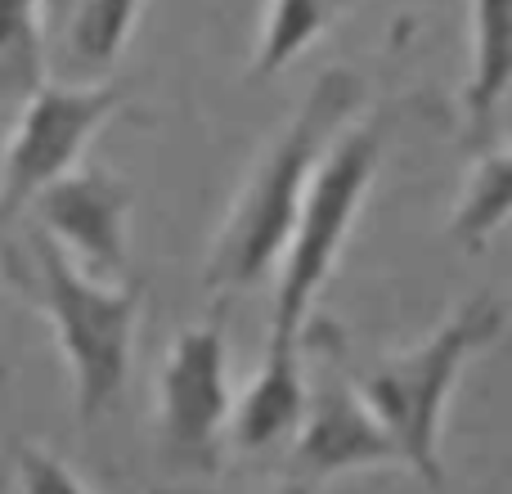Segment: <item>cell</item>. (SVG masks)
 I'll return each mask as SVG.
<instances>
[{"label": "cell", "instance_id": "7", "mask_svg": "<svg viewBox=\"0 0 512 494\" xmlns=\"http://www.w3.org/2000/svg\"><path fill=\"white\" fill-rule=\"evenodd\" d=\"M364 468H405L400 445L382 427V418L369 409L360 387L342 378H324L310 387V405L292 436L288 477L310 481L324 490L328 481Z\"/></svg>", "mask_w": 512, "mask_h": 494}, {"label": "cell", "instance_id": "4", "mask_svg": "<svg viewBox=\"0 0 512 494\" xmlns=\"http://www.w3.org/2000/svg\"><path fill=\"white\" fill-rule=\"evenodd\" d=\"M396 131H400V113L396 108H378V113L346 126L333 140V149L324 153L315 180H310L306 207L297 216V230L288 239V252L279 261L274 315H270L265 342L306 346L315 301L328 288L355 225H360L364 203H369L373 185H378Z\"/></svg>", "mask_w": 512, "mask_h": 494}, {"label": "cell", "instance_id": "11", "mask_svg": "<svg viewBox=\"0 0 512 494\" xmlns=\"http://www.w3.org/2000/svg\"><path fill=\"white\" fill-rule=\"evenodd\" d=\"M54 81L45 0H0V135Z\"/></svg>", "mask_w": 512, "mask_h": 494}, {"label": "cell", "instance_id": "10", "mask_svg": "<svg viewBox=\"0 0 512 494\" xmlns=\"http://www.w3.org/2000/svg\"><path fill=\"white\" fill-rule=\"evenodd\" d=\"M306 346H283L265 342L261 369L248 382V391L234 405V436L230 445H239L243 454H265L279 441H292L306 418L310 405V382L306 364H301Z\"/></svg>", "mask_w": 512, "mask_h": 494}, {"label": "cell", "instance_id": "3", "mask_svg": "<svg viewBox=\"0 0 512 494\" xmlns=\"http://www.w3.org/2000/svg\"><path fill=\"white\" fill-rule=\"evenodd\" d=\"M504 333H508V301L499 292H472L423 342L405 346L396 355H382L360 378L369 409L382 418L391 441L400 445L405 472H414L427 490L445 486L441 436L454 391H459L468 364L481 360L490 346H499Z\"/></svg>", "mask_w": 512, "mask_h": 494}, {"label": "cell", "instance_id": "13", "mask_svg": "<svg viewBox=\"0 0 512 494\" xmlns=\"http://www.w3.org/2000/svg\"><path fill=\"white\" fill-rule=\"evenodd\" d=\"M346 9H351V0H265L248 77L265 81L279 77L283 68H292L310 45H319L342 23Z\"/></svg>", "mask_w": 512, "mask_h": 494}, {"label": "cell", "instance_id": "2", "mask_svg": "<svg viewBox=\"0 0 512 494\" xmlns=\"http://www.w3.org/2000/svg\"><path fill=\"white\" fill-rule=\"evenodd\" d=\"M0 274L14 279L50 324L54 346L68 364L77 418L81 427H95L122 400L126 378H131L144 292L131 279L90 274L32 221L9 239Z\"/></svg>", "mask_w": 512, "mask_h": 494}, {"label": "cell", "instance_id": "5", "mask_svg": "<svg viewBox=\"0 0 512 494\" xmlns=\"http://www.w3.org/2000/svg\"><path fill=\"white\" fill-rule=\"evenodd\" d=\"M234 391H230V346H225V310L198 319L171 342L158 373V418L153 445L167 477L203 481L216 477L221 450L234 436Z\"/></svg>", "mask_w": 512, "mask_h": 494}, {"label": "cell", "instance_id": "16", "mask_svg": "<svg viewBox=\"0 0 512 494\" xmlns=\"http://www.w3.org/2000/svg\"><path fill=\"white\" fill-rule=\"evenodd\" d=\"M274 494H319V486H310V481H297V477H283V486Z\"/></svg>", "mask_w": 512, "mask_h": 494}, {"label": "cell", "instance_id": "1", "mask_svg": "<svg viewBox=\"0 0 512 494\" xmlns=\"http://www.w3.org/2000/svg\"><path fill=\"white\" fill-rule=\"evenodd\" d=\"M364 104V81L351 68H328L315 77L292 117L279 126L261 158L252 162L248 180L239 185L221 230H216L212 256H207V288L230 292L256 288L288 252L297 216L306 207L310 180H315L324 153L355 122Z\"/></svg>", "mask_w": 512, "mask_h": 494}, {"label": "cell", "instance_id": "8", "mask_svg": "<svg viewBox=\"0 0 512 494\" xmlns=\"http://www.w3.org/2000/svg\"><path fill=\"white\" fill-rule=\"evenodd\" d=\"M135 207L131 180L108 167H77L36 203L32 225H41L72 261L99 279H126V221Z\"/></svg>", "mask_w": 512, "mask_h": 494}, {"label": "cell", "instance_id": "9", "mask_svg": "<svg viewBox=\"0 0 512 494\" xmlns=\"http://www.w3.org/2000/svg\"><path fill=\"white\" fill-rule=\"evenodd\" d=\"M140 18V0H45L50 68L68 86H104Z\"/></svg>", "mask_w": 512, "mask_h": 494}, {"label": "cell", "instance_id": "14", "mask_svg": "<svg viewBox=\"0 0 512 494\" xmlns=\"http://www.w3.org/2000/svg\"><path fill=\"white\" fill-rule=\"evenodd\" d=\"M504 225H512V144L486 149L472 162L450 212V243L463 252H486Z\"/></svg>", "mask_w": 512, "mask_h": 494}, {"label": "cell", "instance_id": "6", "mask_svg": "<svg viewBox=\"0 0 512 494\" xmlns=\"http://www.w3.org/2000/svg\"><path fill=\"white\" fill-rule=\"evenodd\" d=\"M122 108L117 86H68L50 81L0 144V256L32 221L36 203L81 167V153Z\"/></svg>", "mask_w": 512, "mask_h": 494}, {"label": "cell", "instance_id": "15", "mask_svg": "<svg viewBox=\"0 0 512 494\" xmlns=\"http://www.w3.org/2000/svg\"><path fill=\"white\" fill-rule=\"evenodd\" d=\"M18 486H23V494H86L77 472L63 459H54L45 445H23L18 450Z\"/></svg>", "mask_w": 512, "mask_h": 494}, {"label": "cell", "instance_id": "12", "mask_svg": "<svg viewBox=\"0 0 512 494\" xmlns=\"http://www.w3.org/2000/svg\"><path fill=\"white\" fill-rule=\"evenodd\" d=\"M512 90V0H472L463 122L472 140H486Z\"/></svg>", "mask_w": 512, "mask_h": 494}]
</instances>
